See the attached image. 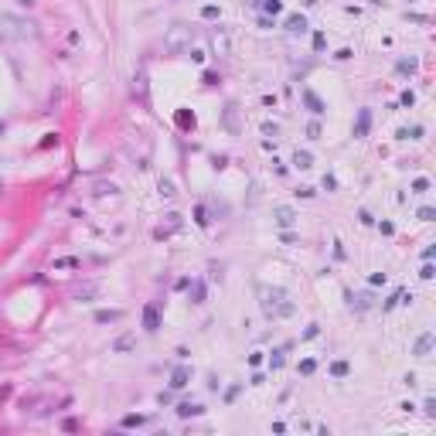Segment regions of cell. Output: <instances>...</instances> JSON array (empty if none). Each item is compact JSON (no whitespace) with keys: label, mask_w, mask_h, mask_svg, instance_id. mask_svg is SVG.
Instances as JSON below:
<instances>
[{"label":"cell","mask_w":436,"mask_h":436,"mask_svg":"<svg viewBox=\"0 0 436 436\" xmlns=\"http://www.w3.org/2000/svg\"><path fill=\"white\" fill-rule=\"evenodd\" d=\"M194 222H198V225H208V215H205V208L194 211Z\"/></svg>","instance_id":"obj_32"},{"label":"cell","mask_w":436,"mask_h":436,"mask_svg":"<svg viewBox=\"0 0 436 436\" xmlns=\"http://www.w3.org/2000/svg\"><path fill=\"white\" fill-rule=\"evenodd\" d=\"M201 17H205V20H215V17H218V7H215V3L201 7Z\"/></svg>","instance_id":"obj_23"},{"label":"cell","mask_w":436,"mask_h":436,"mask_svg":"<svg viewBox=\"0 0 436 436\" xmlns=\"http://www.w3.org/2000/svg\"><path fill=\"white\" fill-rule=\"evenodd\" d=\"M304 102H307V109H310L314 116H324V113H327V106L321 102V95L310 92V89H304Z\"/></svg>","instance_id":"obj_6"},{"label":"cell","mask_w":436,"mask_h":436,"mask_svg":"<svg viewBox=\"0 0 436 436\" xmlns=\"http://www.w3.org/2000/svg\"><path fill=\"white\" fill-rule=\"evenodd\" d=\"M188 382H191V372L184 368V365H181V368H174V375H171V389H184Z\"/></svg>","instance_id":"obj_12"},{"label":"cell","mask_w":436,"mask_h":436,"mask_svg":"<svg viewBox=\"0 0 436 436\" xmlns=\"http://www.w3.org/2000/svg\"><path fill=\"white\" fill-rule=\"evenodd\" d=\"M348 300H351L355 310H368V307H372V297H368V293H361V297H348Z\"/></svg>","instance_id":"obj_17"},{"label":"cell","mask_w":436,"mask_h":436,"mask_svg":"<svg viewBox=\"0 0 436 436\" xmlns=\"http://www.w3.org/2000/svg\"><path fill=\"white\" fill-rule=\"evenodd\" d=\"M372 3H385V0H372Z\"/></svg>","instance_id":"obj_37"},{"label":"cell","mask_w":436,"mask_h":436,"mask_svg":"<svg viewBox=\"0 0 436 436\" xmlns=\"http://www.w3.org/2000/svg\"><path fill=\"white\" fill-rule=\"evenodd\" d=\"M191 41H194L191 24H171V31L164 34V48L167 51H184V48H191Z\"/></svg>","instance_id":"obj_2"},{"label":"cell","mask_w":436,"mask_h":436,"mask_svg":"<svg viewBox=\"0 0 436 436\" xmlns=\"http://www.w3.org/2000/svg\"><path fill=\"white\" fill-rule=\"evenodd\" d=\"M215 48H218V51H228V41L222 38V34H215Z\"/></svg>","instance_id":"obj_33"},{"label":"cell","mask_w":436,"mask_h":436,"mask_svg":"<svg viewBox=\"0 0 436 436\" xmlns=\"http://www.w3.org/2000/svg\"><path fill=\"white\" fill-rule=\"evenodd\" d=\"M38 27L24 17H14V14H0V41H24V38H34Z\"/></svg>","instance_id":"obj_1"},{"label":"cell","mask_w":436,"mask_h":436,"mask_svg":"<svg viewBox=\"0 0 436 436\" xmlns=\"http://www.w3.org/2000/svg\"><path fill=\"white\" fill-rule=\"evenodd\" d=\"M17 3H20V7H31V3H34V0H17Z\"/></svg>","instance_id":"obj_36"},{"label":"cell","mask_w":436,"mask_h":436,"mask_svg":"<svg viewBox=\"0 0 436 436\" xmlns=\"http://www.w3.org/2000/svg\"><path fill=\"white\" fill-rule=\"evenodd\" d=\"M78 266H82V263H78L75 256H65V259H55V269H78Z\"/></svg>","instance_id":"obj_18"},{"label":"cell","mask_w":436,"mask_h":436,"mask_svg":"<svg viewBox=\"0 0 436 436\" xmlns=\"http://www.w3.org/2000/svg\"><path fill=\"white\" fill-rule=\"evenodd\" d=\"M133 348H136V334H119V338L113 341L116 355H126V351H133Z\"/></svg>","instance_id":"obj_8"},{"label":"cell","mask_w":436,"mask_h":436,"mask_svg":"<svg viewBox=\"0 0 436 436\" xmlns=\"http://www.w3.org/2000/svg\"><path fill=\"white\" fill-rule=\"evenodd\" d=\"M426 416H436V399H426Z\"/></svg>","instance_id":"obj_35"},{"label":"cell","mask_w":436,"mask_h":436,"mask_svg":"<svg viewBox=\"0 0 436 436\" xmlns=\"http://www.w3.org/2000/svg\"><path fill=\"white\" fill-rule=\"evenodd\" d=\"M263 133H266V136H276L280 126H276V123H263Z\"/></svg>","instance_id":"obj_31"},{"label":"cell","mask_w":436,"mask_h":436,"mask_svg":"<svg viewBox=\"0 0 436 436\" xmlns=\"http://www.w3.org/2000/svg\"><path fill=\"white\" fill-rule=\"evenodd\" d=\"M0 133H3V123H0Z\"/></svg>","instance_id":"obj_38"},{"label":"cell","mask_w":436,"mask_h":436,"mask_svg":"<svg viewBox=\"0 0 436 436\" xmlns=\"http://www.w3.org/2000/svg\"><path fill=\"white\" fill-rule=\"evenodd\" d=\"M283 300H286V290H280V286H273V290L263 286V290H259V304H263L266 314H273L276 307H283Z\"/></svg>","instance_id":"obj_3"},{"label":"cell","mask_w":436,"mask_h":436,"mask_svg":"<svg viewBox=\"0 0 436 436\" xmlns=\"http://www.w3.org/2000/svg\"><path fill=\"white\" fill-rule=\"evenodd\" d=\"M119 317H123L119 310H99V314H95V324H116Z\"/></svg>","instance_id":"obj_15"},{"label":"cell","mask_w":436,"mask_h":436,"mask_svg":"<svg viewBox=\"0 0 436 436\" xmlns=\"http://www.w3.org/2000/svg\"><path fill=\"white\" fill-rule=\"evenodd\" d=\"M160 194H164V198H174V194H177V191H174V181H160Z\"/></svg>","instance_id":"obj_26"},{"label":"cell","mask_w":436,"mask_h":436,"mask_svg":"<svg viewBox=\"0 0 436 436\" xmlns=\"http://www.w3.org/2000/svg\"><path fill=\"white\" fill-rule=\"evenodd\" d=\"M331 372H334L338 379H344V375H348V361H334V365H331Z\"/></svg>","instance_id":"obj_22"},{"label":"cell","mask_w":436,"mask_h":436,"mask_svg":"<svg viewBox=\"0 0 436 436\" xmlns=\"http://www.w3.org/2000/svg\"><path fill=\"white\" fill-rule=\"evenodd\" d=\"M433 218H436L433 208H419V222H433Z\"/></svg>","instance_id":"obj_28"},{"label":"cell","mask_w":436,"mask_h":436,"mask_svg":"<svg viewBox=\"0 0 436 436\" xmlns=\"http://www.w3.org/2000/svg\"><path fill=\"white\" fill-rule=\"evenodd\" d=\"M143 327H147V331H157V327H160V314H157V307H143Z\"/></svg>","instance_id":"obj_10"},{"label":"cell","mask_w":436,"mask_h":436,"mask_svg":"<svg viewBox=\"0 0 436 436\" xmlns=\"http://www.w3.org/2000/svg\"><path fill=\"white\" fill-rule=\"evenodd\" d=\"M191 304H205V283L201 280L191 283Z\"/></svg>","instance_id":"obj_16"},{"label":"cell","mask_w":436,"mask_h":436,"mask_svg":"<svg viewBox=\"0 0 436 436\" xmlns=\"http://www.w3.org/2000/svg\"><path fill=\"white\" fill-rule=\"evenodd\" d=\"M430 351H433V334L426 331V334H419V338H416V344H413V355H416V358H426Z\"/></svg>","instance_id":"obj_5"},{"label":"cell","mask_w":436,"mask_h":436,"mask_svg":"<svg viewBox=\"0 0 436 436\" xmlns=\"http://www.w3.org/2000/svg\"><path fill=\"white\" fill-rule=\"evenodd\" d=\"M259 7H263L266 14H280V10H283V3H280V0H263Z\"/></svg>","instance_id":"obj_19"},{"label":"cell","mask_w":436,"mask_h":436,"mask_svg":"<svg viewBox=\"0 0 436 436\" xmlns=\"http://www.w3.org/2000/svg\"><path fill=\"white\" fill-rule=\"evenodd\" d=\"M314 368H317V361H314V358H304V361H300V375H310Z\"/></svg>","instance_id":"obj_25"},{"label":"cell","mask_w":436,"mask_h":436,"mask_svg":"<svg viewBox=\"0 0 436 436\" xmlns=\"http://www.w3.org/2000/svg\"><path fill=\"white\" fill-rule=\"evenodd\" d=\"M95 293H99V286H95V283H85V286H78V290H75V300H92Z\"/></svg>","instance_id":"obj_14"},{"label":"cell","mask_w":436,"mask_h":436,"mask_svg":"<svg viewBox=\"0 0 436 436\" xmlns=\"http://www.w3.org/2000/svg\"><path fill=\"white\" fill-rule=\"evenodd\" d=\"M201 413H205V406H198V402H181V406H177V416H181V419L201 416Z\"/></svg>","instance_id":"obj_11"},{"label":"cell","mask_w":436,"mask_h":436,"mask_svg":"<svg viewBox=\"0 0 436 436\" xmlns=\"http://www.w3.org/2000/svg\"><path fill=\"white\" fill-rule=\"evenodd\" d=\"M286 31H290V34H304L307 31V17L304 14H290V17H286Z\"/></svg>","instance_id":"obj_9"},{"label":"cell","mask_w":436,"mask_h":436,"mask_svg":"<svg viewBox=\"0 0 436 436\" xmlns=\"http://www.w3.org/2000/svg\"><path fill=\"white\" fill-rule=\"evenodd\" d=\"M273 218H276V225H280V228H290L293 222H297V211L290 208V205H280V208L273 211Z\"/></svg>","instance_id":"obj_4"},{"label":"cell","mask_w":436,"mask_h":436,"mask_svg":"<svg viewBox=\"0 0 436 436\" xmlns=\"http://www.w3.org/2000/svg\"><path fill=\"white\" fill-rule=\"evenodd\" d=\"M225 123H228V130H232V133L239 130V126H235V106H228V109H225Z\"/></svg>","instance_id":"obj_24"},{"label":"cell","mask_w":436,"mask_h":436,"mask_svg":"<svg viewBox=\"0 0 436 436\" xmlns=\"http://www.w3.org/2000/svg\"><path fill=\"white\" fill-rule=\"evenodd\" d=\"M426 191H430V181H426V177H416V181H413V194H426Z\"/></svg>","instance_id":"obj_20"},{"label":"cell","mask_w":436,"mask_h":436,"mask_svg":"<svg viewBox=\"0 0 436 436\" xmlns=\"http://www.w3.org/2000/svg\"><path fill=\"white\" fill-rule=\"evenodd\" d=\"M433 273H436V269H433V266H430V259H426V266L419 269V276H423V280H433Z\"/></svg>","instance_id":"obj_30"},{"label":"cell","mask_w":436,"mask_h":436,"mask_svg":"<svg viewBox=\"0 0 436 436\" xmlns=\"http://www.w3.org/2000/svg\"><path fill=\"white\" fill-rule=\"evenodd\" d=\"M147 419L143 416H123V430H133V426H143Z\"/></svg>","instance_id":"obj_21"},{"label":"cell","mask_w":436,"mask_h":436,"mask_svg":"<svg viewBox=\"0 0 436 436\" xmlns=\"http://www.w3.org/2000/svg\"><path fill=\"white\" fill-rule=\"evenodd\" d=\"M293 164H297L300 171H307V167H314V157H310L307 150H297V153H293Z\"/></svg>","instance_id":"obj_13"},{"label":"cell","mask_w":436,"mask_h":436,"mask_svg":"<svg viewBox=\"0 0 436 436\" xmlns=\"http://www.w3.org/2000/svg\"><path fill=\"white\" fill-rule=\"evenodd\" d=\"M399 72H406V75H413V72H416V61H399Z\"/></svg>","instance_id":"obj_29"},{"label":"cell","mask_w":436,"mask_h":436,"mask_svg":"<svg viewBox=\"0 0 436 436\" xmlns=\"http://www.w3.org/2000/svg\"><path fill=\"white\" fill-rule=\"evenodd\" d=\"M307 136H310V140H321V123H310V126H307Z\"/></svg>","instance_id":"obj_27"},{"label":"cell","mask_w":436,"mask_h":436,"mask_svg":"<svg viewBox=\"0 0 436 436\" xmlns=\"http://www.w3.org/2000/svg\"><path fill=\"white\" fill-rule=\"evenodd\" d=\"M368 130H372V109H358V123H355V136H368Z\"/></svg>","instance_id":"obj_7"},{"label":"cell","mask_w":436,"mask_h":436,"mask_svg":"<svg viewBox=\"0 0 436 436\" xmlns=\"http://www.w3.org/2000/svg\"><path fill=\"white\" fill-rule=\"evenodd\" d=\"M413 102H416V95H413L409 89H406V92H402V106H413Z\"/></svg>","instance_id":"obj_34"}]
</instances>
